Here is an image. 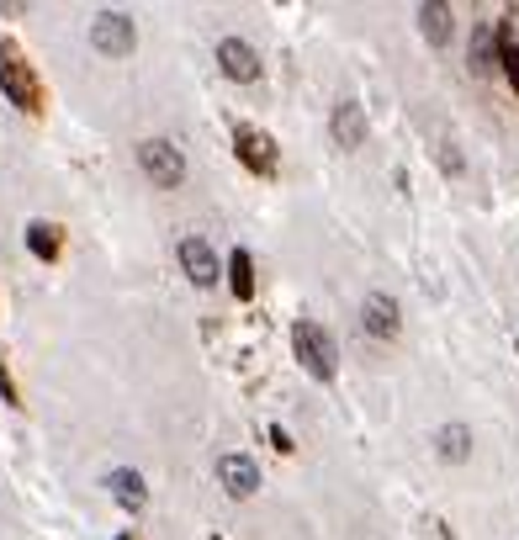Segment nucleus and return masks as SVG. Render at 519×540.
Masks as SVG:
<instances>
[{
  "label": "nucleus",
  "instance_id": "obj_1",
  "mask_svg": "<svg viewBox=\"0 0 519 540\" xmlns=\"http://www.w3.org/2000/svg\"><path fill=\"white\" fill-rule=\"evenodd\" d=\"M0 90H5V101H11V106H22L27 117L43 112V85H37L32 64L22 59L11 43H0Z\"/></svg>",
  "mask_w": 519,
  "mask_h": 540
},
{
  "label": "nucleus",
  "instance_id": "obj_2",
  "mask_svg": "<svg viewBox=\"0 0 519 540\" xmlns=\"http://www.w3.org/2000/svg\"><path fill=\"white\" fill-rule=\"evenodd\" d=\"M292 350H297V360H303L307 376H318V382H329V376H334L339 350H334V334L324 329V324L303 318V324L292 329Z\"/></svg>",
  "mask_w": 519,
  "mask_h": 540
},
{
  "label": "nucleus",
  "instance_id": "obj_3",
  "mask_svg": "<svg viewBox=\"0 0 519 540\" xmlns=\"http://www.w3.org/2000/svg\"><path fill=\"white\" fill-rule=\"evenodd\" d=\"M138 165H144V175L154 185H165V191H175L185 180V154L170 144V138H144L138 144Z\"/></svg>",
  "mask_w": 519,
  "mask_h": 540
},
{
  "label": "nucleus",
  "instance_id": "obj_4",
  "mask_svg": "<svg viewBox=\"0 0 519 540\" xmlns=\"http://www.w3.org/2000/svg\"><path fill=\"white\" fill-rule=\"evenodd\" d=\"M91 43H95V54L123 59V54H133V43H138V27L127 22L123 11H101L91 22Z\"/></svg>",
  "mask_w": 519,
  "mask_h": 540
},
{
  "label": "nucleus",
  "instance_id": "obj_5",
  "mask_svg": "<svg viewBox=\"0 0 519 540\" xmlns=\"http://www.w3.org/2000/svg\"><path fill=\"white\" fill-rule=\"evenodd\" d=\"M217 482H223L228 498H255L260 493V466L249 455H239V450H223L217 455Z\"/></svg>",
  "mask_w": 519,
  "mask_h": 540
},
{
  "label": "nucleus",
  "instance_id": "obj_6",
  "mask_svg": "<svg viewBox=\"0 0 519 540\" xmlns=\"http://www.w3.org/2000/svg\"><path fill=\"white\" fill-rule=\"evenodd\" d=\"M217 69H223L228 80L249 85V80H260V54L249 48L245 37H223V43H217Z\"/></svg>",
  "mask_w": 519,
  "mask_h": 540
},
{
  "label": "nucleus",
  "instance_id": "obj_7",
  "mask_svg": "<svg viewBox=\"0 0 519 540\" xmlns=\"http://www.w3.org/2000/svg\"><path fill=\"white\" fill-rule=\"evenodd\" d=\"M361 329H366L371 339H397L403 313H397V302L387 297V292H371V297L361 302Z\"/></svg>",
  "mask_w": 519,
  "mask_h": 540
},
{
  "label": "nucleus",
  "instance_id": "obj_8",
  "mask_svg": "<svg viewBox=\"0 0 519 540\" xmlns=\"http://www.w3.org/2000/svg\"><path fill=\"white\" fill-rule=\"evenodd\" d=\"M329 133H334L339 149H361V144H366V112H361L355 101H339L334 117H329Z\"/></svg>",
  "mask_w": 519,
  "mask_h": 540
},
{
  "label": "nucleus",
  "instance_id": "obj_9",
  "mask_svg": "<svg viewBox=\"0 0 519 540\" xmlns=\"http://www.w3.org/2000/svg\"><path fill=\"white\" fill-rule=\"evenodd\" d=\"M181 265H185V275L196 281V286H213L217 281V255H213V244L207 239H181Z\"/></svg>",
  "mask_w": 519,
  "mask_h": 540
},
{
  "label": "nucleus",
  "instance_id": "obj_10",
  "mask_svg": "<svg viewBox=\"0 0 519 540\" xmlns=\"http://www.w3.org/2000/svg\"><path fill=\"white\" fill-rule=\"evenodd\" d=\"M234 149H239V159H245L249 170H260V175H271V170H275V144L265 138V133L239 127V133H234Z\"/></svg>",
  "mask_w": 519,
  "mask_h": 540
},
{
  "label": "nucleus",
  "instance_id": "obj_11",
  "mask_svg": "<svg viewBox=\"0 0 519 540\" xmlns=\"http://www.w3.org/2000/svg\"><path fill=\"white\" fill-rule=\"evenodd\" d=\"M106 487H112V498L123 504V509H144L149 504V487H144V477L133 472V466H117V472H106Z\"/></svg>",
  "mask_w": 519,
  "mask_h": 540
},
{
  "label": "nucleus",
  "instance_id": "obj_12",
  "mask_svg": "<svg viewBox=\"0 0 519 540\" xmlns=\"http://www.w3.org/2000/svg\"><path fill=\"white\" fill-rule=\"evenodd\" d=\"M451 27H456L451 5H440V0H424V5H419V32H424L434 48H445V43H451Z\"/></svg>",
  "mask_w": 519,
  "mask_h": 540
},
{
  "label": "nucleus",
  "instance_id": "obj_13",
  "mask_svg": "<svg viewBox=\"0 0 519 540\" xmlns=\"http://www.w3.org/2000/svg\"><path fill=\"white\" fill-rule=\"evenodd\" d=\"M434 450H440V461L461 466V461L472 455V429H466V424H445V429L434 435Z\"/></svg>",
  "mask_w": 519,
  "mask_h": 540
},
{
  "label": "nucleus",
  "instance_id": "obj_14",
  "mask_svg": "<svg viewBox=\"0 0 519 540\" xmlns=\"http://www.w3.org/2000/svg\"><path fill=\"white\" fill-rule=\"evenodd\" d=\"M472 69H477V75H493V69H498V32L493 27L472 32Z\"/></svg>",
  "mask_w": 519,
  "mask_h": 540
},
{
  "label": "nucleus",
  "instance_id": "obj_15",
  "mask_svg": "<svg viewBox=\"0 0 519 540\" xmlns=\"http://www.w3.org/2000/svg\"><path fill=\"white\" fill-rule=\"evenodd\" d=\"M228 281H234V297L239 302L255 297V260H249V249H234V255H228Z\"/></svg>",
  "mask_w": 519,
  "mask_h": 540
},
{
  "label": "nucleus",
  "instance_id": "obj_16",
  "mask_svg": "<svg viewBox=\"0 0 519 540\" xmlns=\"http://www.w3.org/2000/svg\"><path fill=\"white\" fill-rule=\"evenodd\" d=\"M59 228H54V223H32L27 228V249L32 255H37V260H54V255H59Z\"/></svg>",
  "mask_w": 519,
  "mask_h": 540
},
{
  "label": "nucleus",
  "instance_id": "obj_17",
  "mask_svg": "<svg viewBox=\"0 0 519 540\" xmlns=\"http://www.w3.org/2000/svg\"><path fill=\"white\" fill-rule=\"evenodd\" d=\"M498 69H504L509 85L519 90V43H514V32L509 27H498Z\"/></svg>",
  "mask_w": 519,
  "mask_h": 540
},
{
  "label": "nucleus",
  "instance_id": "obj_18",
  "mask_svg": "<svg viewBox=\"0 0 519 540\" xmlns=\"http://www.w3.org/2000/svg\"><path fill=\"white\" fill-rule=\"evenodd\" d=\"M0 397H5V403H16V382H11V371H5V360H0Z\"/></svg>",
  "mask_w": 519,
  "mask_h": 540
},
{
  "label": "nucleus",
  "instance_id": "obj_19",
  "mask_svg": "<svg viewBox=\"0 0 519 540\" xmlns=\"http://www.w3.org/2000/svg\"><path fill=\"white\" fill-rule=\"evenodd\" d=\"M271 445L275 450H292V440H286V429H281V424H271Z\"/></svg>",
  "mask_w": 519,
  "mask_h": 540
},
{
  "label": "nucleus",
  "instance_id": "obj_20",
  "mask_svg": "<svg viewBox=\"0 0 519 540\" xmlns=\"http://www.w3.org/2000/svg\"><path fill=\"white\" fill-rule=\"evenodd\" d=\"M117 540H133V535H117Z\"/></svg>",
  "mask_w": 519,
  "mask_h": 540
}]
</instances>
